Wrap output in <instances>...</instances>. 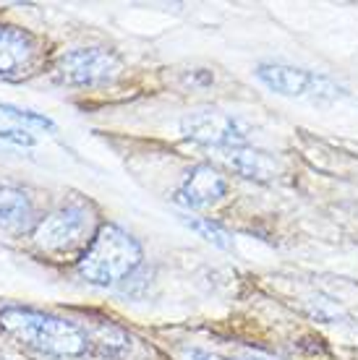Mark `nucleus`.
<instances>
[{
    "label": "nucleus",
    "instance_id": "1",
    "mask_svg": "<svg viewBox=\"0 0 358 360\" xmlns=\"http://www.w3.org/2000/svg\"><path fill=\"white\" fill-rule=\"evenodd\" d=\"M0 329L18 345L53 358H81L92 350L90 334L76 321L16 303L0 308Z\"/></svg>",
    "mask_w": 358,
    "mask_h": 360
},
{
    "label": "nucleus",
    "instance_id": "2",
    "mask_svg": "<svg viewBox=\"0 0 358 360\" xmlns=\"http://www.w3.org/2000/svg\"><path fill=\"white\" fill-rule=\"evenodd\" d=\"M144 262V251L134 235L116 222L99 227L90 248L79 256V274L90 285L113 288L123 279L134 277Z\"/></svg>",
    "mask_w": 358,
    "mask_h": 360
},
{
    "label": "nucleus",
    "instance_id": "3",
    "mask_svg": "<svg viewBox=\"0 0 358 360\" xmlns=\"http://www.w3.org/2000/svg\"><path fill=\"white\" fill-rule=\"evenodd\" d=\"M99 217L94 204L84 198H68L61 207L42 217L32 230L39 251L50 256H71L76 251H87L94 235L99 233Z\"/></svg>",
    "mask_w": 358,
    "mask_h": 360
},
{
    "label": "nucleus",
    "instance_id": "4",
    "mask_svg": "<svg viewBox=\"0 0 358 360\" xmlns=\"http://www.w3.org/2000/svg\"><path fill=\"white\" fill-rule=\"evenodd\" d=\"M55 82L71 89H97L108 86L123 73V60L108 47H76L58 58L53 68Z\"/></svg>",
    "mask_w": 358,
    "mask_h": 360
},
{
    "label": "nucleus",
    "instance_id": "5",
    "mask_svg": "<svg viewBox=\"0 0 358 360\" xmlns=\"http://www.w3.org/2000/svg\"><path fill=\"white\" fill-rule=\"evenodd\" d=\"M257 79L269 91L283 94V97L311 99V102H338L348 97V89L327 73L306 71V68H296L288 63H259Z\"/></svg>",
    "mask_w": 358,
    "mask_h": 360
},
{
    "label": "nucleus",
    "instance_id": "6",
    "mask_svg": "<svg viewBox=\"0 0 358 360\" xmlns=\"http://www.w3.org/2000/svg\"><path fill=\"white\" fill-rule=\"evenodd\" d=\"M180 131L191 141L204 146H217L223 152L225 149H235V146H246V141H249V128L241 117L217 108L188 112L180 120Z\"/></svg>",
    "mask_w": 358,
    "mask_h": 360
},
{
    "label": "nucleus",
    "instance_id": "7",
    "mask_svg": "<svg viewBox=\"0 0 358 360\" xmlns=\"http://www.w3.org/2000/svg\"><path fill=\"white\" fill-rule=\"evenodd\" d=\"M39 45L32 32L13 24H0V79H24L37 65Z\"/></svg>",
    "mask_w": 358,
    "mask_h": 360
},
{
    "label": "nucleus",
    "instance_id": "8",
    "mask_svg": "<svg viewBox=\"0 0 358 360\" xmlns=\"http://www.w3.org/2000/svg\"><path fill=\"white\" fill-rule=\"evenodd\" d=\"M228 193V178L212 165H197L186 172L175 191V201L186 209H204L217 204Z\"/></svg>",
    "mask_w": 358,
    "mask_h": 360
},
{
    "label": "nucleus",
    "instance_id": "9",
    "mask_svg": "<svg viewBox=\"0 0 358 360\" xmlns=\"http://www.w3.org/2000/svg\"><path fill=\"white\" fill-rule=\"evenodd\" d=\"M37 227L35 204L24 188L0 180V233L24 235Z\"/></svg>",
    "mask_w": 358,
    "mask_h": 360
},
{
    "label": "nucleus",
    "instance_id": "10",
    "mask_svg": "<svg viewBox=\"0 0 358 360\" xmlns=\"http://www.w3.org/2000/svg\"><path fill=\"white\" fill-rule=\"evenodd\" d=\"M223 160L233 167L241 178L257 180V183H267L280 172V165L275 157L261 149H251V146H235V149H225Z\"/></svg>",
    "mask_w": 358,
    "mask_h": 360
},
{
    "label": "nucleus",
    "instance_id": "11",
    "mask_svg": "<svg viewBox=\"0 0 358 360\" xmlns=\"http://www.w3.org/2000/svg\"><path fill=\"white\" fill-rule=\"evenodd\" d=\"M90 334V347L99 352V355H105V358H121L128 352L131 347V337L121 329V326H113V324H97L92 326Z\"/></svg>",
    "mask_w": 358,
    "mask_h": 360
},
{
    "label": "nucleus",
    "instance_id": "12",
    "mask_svg": "<svg viewBox=\"0 0 358 360\" xmlns=\"http://www.w3.org/2000/svg\"><path fill=\"white\" fill-rule=\"evenodd\" d=\"M183 222H186L194 233L202 235L206 243L217 245V248H223V251L233 248V235L228 233L223 225L212 222V219H204V217H183Z\"/></svg>",
    "mask_w": 358,
    "mask_h": 360
},
{
    "label": "nucleus",
    "instance_id": "13",
    "mask_svg": "<svg viewBox=\"0 0 358 360\" xmlns=\"http://www.w3.org/2000/svg\"><path fill=\"white\" fill-rule=\"evenodd\" d=\"M0 112H6V115L16 117L21 123H29V126H37V128H45V131H55V123L50 120L47 115H39L35 110H21L16 105H8V102H0Z\"/></svg>",
    "mask_w": 358,
    "mask_h": 360
},
{
    "label": "nucleus",
    "instance_id": "14",
    "mask_svg": "<svg viewBox=\"0 0 358 360\" xmlns=\"http://www.w3.org/2000/svg\"><path fill=\"white\" fill-rule=\"evenodd\" d=\"M0 141H11L18 146H35V139L29 131H0Z\"/></svg>",
    "mask_w": 358,
    "mask_h": 360
},
{
    "label": "nucleus",
    "instance_id": "15",
    "mask_svg": "<svg viewBox=\"0 0 358 360\" xmlns=\"http://www.w3.org/2000/svg\"><path fill=\"white\" fill-rule=\"evenodd\" d=\"M186 360H228L223 355H215V352H206V350H188Z\"/></svg>",
    "mask_w": 358,
    "mask_h": 360
},
{
    "label": "nucleus",
    "instance_id": "16",
    "mask_svg": "<svg viewBox=\"0 0 358 360\" xmlns=\"http://www.w3.org/2000/svg\"><path fill=\"white\" fill-rule=\"evenodd\" d=\"M188 84H191V86H197V84L206 86V84H212V73L209 71H194V76H188Z\"/></svg>",
    "mask_w": 358,
    "mask_h": 360
},
{
    "label": "nucleus",
    "instance_id": "17",
    "mask_svg": "<svg viewBox=\"0 0 358 360\" xmlns=\"http://www.w3.org/2000/svg\"><path fill=\"white\" fill-rule=\"evenodd\" d=\"M0 360H8V358H6V355H0Z\"/></svg>",
    "mask_w": 358,
    "mask_h": 360
}]
</instances>
